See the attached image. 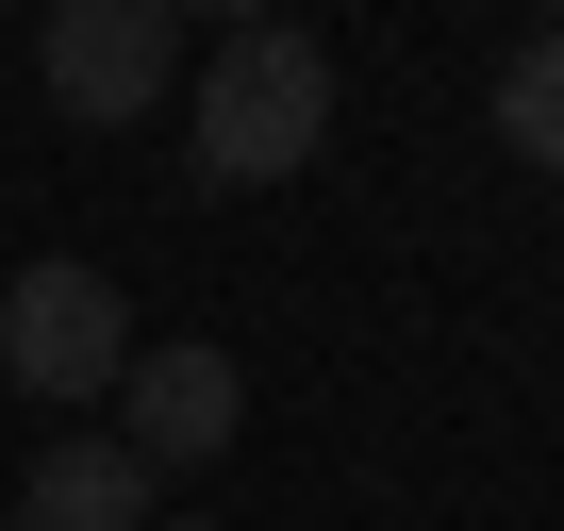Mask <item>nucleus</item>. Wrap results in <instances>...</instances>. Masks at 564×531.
Returning <instances> with one entry per match:
<instances>
[{"label":"nucleus","mask_w":564,"mask_h":531,"mask_svg":"<svg viewBox=\"0 0 564 531\" xmlns=\"http://www.w3.org/2000/svg\"><path fill=\"white\" fill-rule=\"evenodd\" d=\"M498 150H514V166H564V18L514 34V67H498Z\"/></svg>","instance_id":"nucleus-6"},{"label":"nucleus","mask_w":564,"mask_h":531,"mask_svg":"<svg viewBox=\"0 0 564 531\" xmlns=\"http://www.w3.org/2000/svg\"><path fill=\"white\" fill-rule=\"evenodd\" d=\"M18 531H150V465H133L117 432H67V448H34Z\"/></svg>","instance_id":"nucleus-5"},{"label":"nucleus","mask_w":564,"mask_h":531,"mask_svg":"<svg viewBox=\"0 0 564 531\" xmlns=\"http://www.w3.org/2000/svg\"><path fill=\"white\" fill-rule=\"evenodd\" d=\"M316 133H333V51H316L300 18H249V34H216V67H199V133H183L199 199L300 183V166H316Z\"/></svg>","instance_id":"nucleus-1"},{"label":"nucleus","mask_w":564,"mask_h":531,"mask_svg":"<svg viewBox=\"0 0 564 531\" xmlns=\"http://www.w3.org/2000/svg\"><path fill=\"white\" fill-rule=\"evenodd\" d=\"M150 531H216V514H150Z\"/></svg>","instance_id":"nucleus-7"},{"label":"nucleus","mask_w":564,"mask_h":531,"mask_svg":"<svg viewBox=\"0 0 564 531\" xmlns=\"http://www.w3.org/2000/svg\"><path fill=\"white\" fill-rule=\"evenodd\" d=\"M117 366H133V300H117V266L51 249V266H18V283H0V382H18V399H117Z\"/></svg>","instance_id":"nucleus-2"},{"label":"nucleus","mask_w":564,"mask_h":531,"mask_svg":"<svg viewBox=\"0 0 564 531\" xmlns=\"http://www.w3.org/2000/svg\"><path fill=\"white\" fill-rule=\"evenodd\" d=\"M34 84H51L84 133H117V117H150V100L183 84V18H166V0H51Z\"/></svg>","instance_id":"nucleus-3"},{"label":"nucleus","mask_w":564,"mask_h":531,"mask_svg":"<svg viewBox=\"0 0 564 531\" xmlns=\"http://www.w3.org/2000/svg\"><path fill=\"white\" fill-rule=\"evenodd\" d=\"M117 399H133V415H117V448H133L150 481H166V465H216V448H232V415H249V382H232V349H216V333L133 349V366H117Z\"/></svg>","instance_id":"nucleus-4"}]
</instances>
